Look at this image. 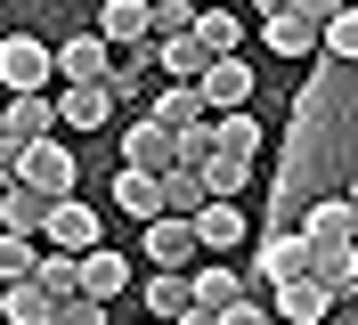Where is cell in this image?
<instances>
[{
	"mask_svg": "<svg viewBox=\"0 0 358 325\" xmlns=\"http://www.w3.org/2000/svg\"><path fill=\"white\" fill-rule=\"evenodd\" d=\"M106 114H114L106 82H66L57 89V130H106Z\"/></svg>",
	"mask_w": 358,
	"mask_h": 325,
	"instance_id": "obj_11",
	"label": "cell"
},
{
	"mask_svg": "<svg viewBox=\"0 0 358 325\" xmlns=\"http://www.w3.org/2000/svg\"><path fill=\"white\" fill-rule=\"evenodd\" d=\"M196 236H203V252H236V244H245V212H236L228 195H212L196 212Z\"/></svg>",
	"mask_w": 358,
	"mask_h": 325,
	"instance_id": "obj_19",
	"label": "cell"
},
{
	"mask_svg": "<svg viewBox=\"0 0 358 325\" xmlns=\"http://www.w3.org/2000/svg\"><path fill=\"white\" fill-rule=\"evenodd\" d=\"M212 147H220V154H245V163H252V154H261V122H252L245 106H236V114H212Z\"/></svg>",
	"mask_w": 358,
	"mask_h": 325,
	"instance_id": "obj_26",
	"label": "cell"
},
{
	"mask_svg": "<svg viewBox=\"0 0 358 325\" xmlns=\"http://www.w3.org/2000/svg\"><path fill=\"white\" fill-rule=\"evenodd\" d=\"M203 65H212V49H203L196 33H179V41H155V73H163V82H203Z\"/></svg>",
	"mask_w": 358,
	"mask_h": 325,
	"instance_id": "obj_22",
	"label": "cell"
},
{
	"mask_svg": "<svg viewBox=\"0 0 358 325\" xmlns=\"http://www.w3.org/2000/svg\"><path fill=\"white\" fill-rule=\"evenodd\" d=\"M122 163H138V171H171V163H179V130H163L155 122V114H138V122L131 130H122Z\"/></svg>",
	"mask_w": 358,
	"mask_h": 325,
	"instance_id": "obj_8",
	"label": "cell"
},
{
	"mask_svg": "<svg viewBox=\"0 0 358 325\" xmlns=\"http://www.w3.org/2000/svg\"><path fill=\"white\" fill-rule=\"evenodd\" d=\"M0 138H17V147H33V138H57V98H49V89H8Z\"/></svg>",
	"mask_w": 358,
	"mask_h": 325,
	"instance_id": "obj_5",
	"label": "cell"
},
{
	"mask_svg": "<svg viewBox=\"0 0 358 325\" xmlns=\"http://www.w3.org/2000/svg\"><path fill=\"white\" fill-rule=\"evenodd\" d=\"M187 277H196V301H203V309L245 301V277H236V268H220V260H203V268H187Z\"/></svg>",
	"mask_w": 358,
	"mask_h": 325,
	"instance_id": "obj_27",
	"label": "cell"
},
{
	"mask_svg": "<svg viewBox=\"0 0 358 325\" xmlns=\"http://www.w3.org/2000/svg\"><path fill=\"white\" fill-rule=\"evenodd\" d=\"M131 284V252H114V244H98V252H82V293H98V301H114Z\"/></svg>",
	"mask_w": 358,
	"mask_h": 325,
	"instance_id": "obj_20",
	"label": "cell"
},
{
	"mask_svg": "<svg viewBox=\"0 0 358 325\" xmlns=\"http://www.w3.org/2000/svg\"><path fill=\"white\" fill-rule=\"evenodd\" d=\"M334 317V293H326V277H293V284H277V325H326Z\"/></svg>",
	"mask_w": 358,
	"mask_h": 325,
	"instance_id": "obj_10",
	"label": "cell"
},
{
	"mask_svg": "<svg viewBox=\"0 0 358 325\" xmlns=\"http://www.w3.org/2000/svg\"><path fill=\"white\" fill-rule=\"evenodd\" d=\"M33 284H41L49 301L82 293V252H57V244H41V268H33Z\"/></svg>",
	"mask_w": 358,
	"mask_h": 325,
	"instance_id": "obj_24",
	"label": "cell"
},
{
	"mask_svg": "<svg viewBox=\"0 0 358 325\" xmlns=\"http://www.w3.org/2000/svg\"><path fill=\"white\" fill-rule=\"evenodd\" d=\"M301 236H310V252H334V244H350V236H358V203H350V195H310Z\"/></svg>",
	"mask_w": 358,
	"mask_h": 325,
	"instance_id": "obj_6",
	"label": "cell"
},
{
	"mask_svg": "<svg viewBox=\"0 0 358 325\" xmlns=\"http://www.w3.org/2000/svg\"><path fill=\"white\" fill-rule=\"evenodd\" d=\"M49 325H106V301H98V293H66Z\"/></svg>",
	"mask_w": 358,
	"mask_h": 325,
	"instance_id": "obj_33",
	"label": "cell"
},
{
	"mask_svg": "<svg viewBox=\"0 0 358 325\" xmlns=\"http://www.w3.org/2000/svg\"><path fill=\"white\" fill-rule=\"evenodd\" d=\"M310 260H317V277H326V293H334V301H358V236L334 244V252H310Z\"/></svg>",
	"mask_w": 358,
	"mask_h": 325,
	"instance_id": "obj_25",
	"label": "cell"
},
{
	"mask_svg": "<svg viewBox=\"0 0 358 325\" xmlns=\"http://www.w3.org/2000/svg\"><path fill=\"white\" fill-rule=\"evenodd\" d=\"M147 114H155L163 130H196V122H212V98H203V82H163Z\"/></svg>",
	"mask_w": 358,
	"mask_h": 325,
	"instance_id": "obj_13",
	"label": "cell"
},
{
	"mask_svg": "<svg viewBox=\"0 0 358 325\" xmlns=\"http://www.w3.org/2000/svg\"><path fill=\"white\" fill-rule=\"evenodd\" d=\"M33 268H41V236H8V228H0V284L33 277Z\"/></svg>",
	"mask_w": 358,
	"mask_h": 325,
	"instance_id": "obj_30",
	"label": "cell"
},
{
	"mask_svg": "<svg viewBox=\"0 0 358 325\" xmlns=\"http://www.w3.org/2000/svg\"><path fill=\"white\" fill-rule=\"evenodd\" d=\"M106 73H114V41H106V33L57 41V82H106Z\"/></svg>",
	"mask_w": 358,
	"mask_h": 325,
	"instance_id": "obj_9",
	"label": "cell"
},
{
	"mask_svg": "<svg viewBox=\"0 0 358 325\" xmlns=\"http://www.w3.org/2000/svg\"><path fill=\"white\" fill-rule=\"evenodd\" d=\"M268 8H293V0H261V17H268Z\"/></svg>",
	"mask_w": 358,
	"mask_h": 325,
	"instance_id": "obj_38",
	"label": "cell"
},
{
	"mask_svg": "<svg viewBox=\"0 0 358 325\" xmlns=\"http://www.w3.org/2000/svg\"><path fill=\"white\" fill-rule=\"evenodd\" d=\"M24 179H33L41 195H73L82 187V163H73L66 138H33V147H24Z\"/></svg>",
	"mask_w": 358,
	"mask_h": 325,
	"instance_id": "obj_7",
	"label": "cell"
},
{
	"mask_svg": "<svg viewBox=\"0 0 358 325\" xmlns=\"http://www.w3.org/2000/svg\"><path fill=\"white\" fill-rule=\"evenodd\" d=\"M49 203H57V195H41L33 179H17V187H0V228H8V236H41Z\"/></svg>",
	"mask_w": 358,
	"mask_h": 325,
	"instance_id": "obj_14",
	"label": "cell"
},
{
	"mask_svg": "<svg viewBox=\"0 0 358 325\" xmlns=\"http://www.w3.org/2000/svg\"><path fill=\"white\" fill-rule=\"evenodd\" d=\"M220 325H277V317H268V309L245 293V301H228V309H220Z\"/></svg>",
	"mask_w": 358,
	"mask_h": 325,
	"instance_id": "obj_34",
	"label": "cell"
},
{
	"mask_svg": "<svg viewBox=\"0 0 358 325\" xmlns=\"http://www.w3.org/2000/svg\"><path fill=\"white\" fill-rule=\"evenodd\" d=\"M57 317V301H49L33 277H17V284H0V325H49Z\"/></svg>",
	"mask_w": 358,
	"mask_h": 325,
	"instance_id": "obj_21",
	"label": "cell"
},
{
	"mask_svg": "<svg viewBox=\"0 0 358 325\" xmlns=\"http://www.w3.org/2000/svg\"><path fill=\"white\" fill-rule=\"evenodd\" d=\"M293 8H301V17H317V24H326V17H342V8H350V0H293Z\"/></svg>",
	"mask_w": 358,
	"mask_h": 325,
	"instance_id": "obj_36",
	"label": "cell"
},
{
	"mask_svg": "<svg viewBox=\"0 0 358 325\" xmlns=\"http://www.w3.org/2000/svg\"><path fill=\"white\" fill-rule=\"evenodd\" d=\"M203 8H220V0H203Z\"/></svg>",
	"mask_w": 358,
	"mask_h": 325,
	"instance_id": "obj_40",
	"label": "cell"
},
{
	"mask_svg": "<svg viewBox=\"0 0 358 325\" xmlns=\"http://www.w3.org/2000/svg\"><path fill=\"white\" fill-rule=\"evenodd\" d=\"M98 33H106L114 49H138V41H155V24H147V0H106V8H98Z\"/></svg>",
	"mask_w": 358,
	"mask_h": 325,
	"instance_id": "obj_18",
	"label": "cell"
},
{
	"mask_svg": "<svg viewBox=\"0 0 358 325\" xmlns=\"http://www.w3.org/2000/svg\"><path fill=\"white\" fill-rule=\"evenodd\" d=\"M49 73H57V49H41L33 33L0 41V89H49Z\"/></svg>",
	"mask_w": 358,
	"mask_h": 325,
	"instance_id": "obj_4",
	"label": "cell"
},
{
	"mask_svg": "<svg viewBox=\"0 0 358 325\" xmlns=\"http://www.w3.org/2000/svg\"><path fill=\"white\" fill-rule=\"evenodd\" d=\"M342 195H350V203H358V179H350V187H342Z\"/></svg>",
	"mask_w": 358,
	"mask_h": 325,
	"instance_id": "obj_39",
	"label": "cell"
},
{
	"mask_svg": "<svg viewBox=\"0 0 358 325\" xmlns=\"http://www.w3.org/2000/svg\"><path fill=\"white\" fill-rule=\"evenodd\" d=\"M171 325H220V309H203V301H196L187 317H171Z\"/></svg>",
	"mask_w": 358,
	"mask_h": 325,
	"instance_id": "obj_37",
	"label": "cell"
},
{
	"mask_svg": "<svg viewBox=\"0 0 358 325\" xmlns=\"http://www.w3.org/2000/svg\"><path fill=\"white\" fill-rule=\"evenodd\" d=\"M203 0H147V24H155V41H179V33H196Z\"/></svg>",
	"mask_w": 358,
	"mask_h": 325,
	"instance_id": "obj_28",
	"label": "cell"
},
{
	"mask_svg": "<svg viewBox=\"0 0 358 325\" xmlns=\"http://www.w3.org/2000/svg\"><path fill=\"white\" fill-rule=\"evenodd\" d=\"M317 41H326V57H334V65H358V8L326 17V33H317Z\"/></svg>",
	"mask_w": 358,
	"mask_h": 325,
	"instance_id": "obj_32",
	"label": "cell"
},
{
	"mask_svg": "<svg viewBox=\"0 0 358 325\" xmlns=\"http://www.w3.org/2000/svg\"><path fill=\"white\" fill-rule=\"evenodd\" d=\"M196 171H203V187H212V195H245L252 163H245V154H220V147H212V154L196 163Z\"/></svg>",
	"mask_w": 358,
	"mask_h": 325,
	"instance_id": "obj_29",
	"label": "cell"
},
{
	"mask_svg": "<svg viewBox=\"0 0 358 325\" xmlns=\"http://www.w3.org/2000/svg\"><path fill=\"white\" fill-rule=\"evenodd\" d=\"M187 309H196V277H187V268H147V317L171 325V317H187Z\"/></svg>",
	"mask_w": 358,
	"mask_h": 325,
	"instance_id": "obj_16",
	"label": "cell"
},
{
	"mask_svg": "<svg viewBox=\"0 0 358 325\" xmlns=\"http://www.w3.org/2000/svg\"><path fill=\"white\" fill-rule=\"evenodd\" d=\"M114 203L147 228V219H163V179L155 171H138V163H122V179H114Z\"/></svg>",
	"mask_w": 358,
	"mask_h": 325,
	"instance_id": "obj_17",
	"label": "cell"
},
{
	"mask_svg": "<svg viewBox=\"0 0 358 325\" xmlns=\"http://www.w3.org/2000/svg\"><path fill=\"white\" fill-rule=\"evenodd\" d=\"M212 154V122H196V130H179V163H203Z\"/></svg>",
	"mask_w": 358,
	"mask_h": 325,
	"instance_id": "obj_35",
	"label": "cell"
},
{
	"mask_svg": "<svg viewBox=\"0 0 358 325\" xmlns=\"http://www.w3.org/2000/svg\"><path fill=\"white\" fill-rule=\"evenodd\" d=\"M203 98H212V114L252 106V65L245 57H212V65H203Z\"/></svg>",
	"mask_w": 358,
	"mask_h": 325,
	"instance_id": "obj_15",
	"label": "cell"
},
{
	"mask_svg": "<svg viewBox=\"0 0 358 325\" xmlns=\"http://www.w3.org/2000/svg\"><path fill=\"white\" fill-rule=\"evenodd\" d=\"M41 244H57V252H98V244H106V228H98V212H90L82 195H57V203H49Z\"/></svg>",
	"mask_w": 358,
	"mask_h": 325,
	"instance_id": "obj_3",
	"label": "cell"
},
{
	"mask_svg": "<svg viewBox=\"0 0 358 325\" xmlns=\"http://www.w3.org/2000/svg\"><path fill=\"white\" fill-rule=\"evenodd\" d=\"M203 203H212V187H203V171H196V163H171V171H163V212L196 219Z\"/></svg>",
	"mask_w": 358,
	"mask_h": 325,
	"instance_id": "obj_23",
	"label": "cell"
},
{
	"mask_svg": "<svg viewBox=\"0 0 358 325\" xmlns=\"http://www.w3.org/2000/svg\"><path fill=\"white\" fill-rule=\"evenodd\" d=\"M196 41L212 49V57H236V41H245V24L228 17V8H203V17H196Z\"/></svg>",
	"mask_w": 358,
	"mask_h": 325,
	"instance_id": "obj_31",
	"label": "cell"
},
{
	"mask_svg": "<svg viewBox=\"0 0 358 325\" xmlns=\"http://www.w3.org/2000/svg\"><path fill=\"white\" fill-rule=\"evenodd\" d=\"M317 260H310V236H301V228H268L261 236V260H252V277L268 284V293H277V284H293V277H310Z\"/></svg>",
	"mask_w": 358,
	"mask_h": 325,
	"instance_id": "obj_1",
	"label": "cell"
},
{
	"mask_svg": "<svg viewBox=\"0 0 358 325\" xmlns=\"http://www.w3.org/2000/svg\"><path fill=\"white\" fill-rule=\"evenodd\" d=\"M147 260L155 268H203V236H196V219H179V212H163V219H147Z\"/></svg>",
	"mask_w": 358,
	"mask_h": 325,
	"instance_id": "obj_2",
	"label": "cell"
},
{
	"mask_svg": "<svg viewBox=\"0 0 358 325\" xmlns=\"http://www.w3.org/2000/svg\"><path fill=\"white\" fill-rule=\"evenodd\" d=\"M317 33H326V24L301 17V8H268V17H261V41L277 49V57H310V49H326Z\"/></svg>",
	"mask_w": 358,
	"mask_h": 325,
	"instance_id": "obj_12",
	"label": "cell"
}]
</instances>
